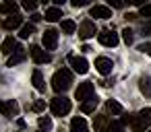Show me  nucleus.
Listing matches in <instances>:
<instances>
[{"label":"nucleus","mask_w":151,"mask_h":132,"mask_svg":"<svg viewBox=\"0 0 151 132\" xmlns=\"http://www.w3.org/2000/svg\"><path fill=\"white\" fill-rule=\"evenodd\" d=\"M95 33H97V29H95V23L93 21H83L81 25H79V37L81 39H91V37H95Z\"/></svg>","instance_id":"nucleus-9"},{"label":"nucleus","mask_w":151,"mask_h":132,"mask_svg":"<svg viewBox=\"0 0 151 132\" xmlns=\"http://www.w3.org/2000/svg\"><path fill=\"white\" fill-rule=\"evenodd\" d=\"M29 54H31V58H33V62H35V64H46V62H50V60H52L50 52L42 50L40 46H31V48H29Z\"/></svg>","instance_id":"nucleus-8"},{"label":"nucleus","mask_w":151,"mask_h":132,"mask_svg":"<svg viewBox=\"0 0 151 132\" xmlns=\"http://www.w3.org/2000/svg\"><path fill=\"white\" fill-rule=\"evenodd\" d=\"M31 81H33V87H35L40 93H44V91H46V83H44V76H42V72H40V70H33Z\"/></svg>","instance_id":"nucleus-18"},{"label":"nucleus","mask_w":151,"mask_h":132,"mask_svg":"<svg viewBox=\"0 0 151 132\" xmlns=\"http://www.w3.org/2000/svg\"><path fill=\"white\" fill-rule=\"evenodd\" d=\"M25 58H27V52H25V48L17 46V50H15V52H13V56L9 58L6 66H17V64H21V62H23Z\"/></svg>","instance_id":"nucleus-13"},{"label":"nucleus","mask_w":151,"mask_h":132,"mask_svg":"<svg viewBox=\"0 0 151 132\" xmlns=\"http://www.w3.org/2000/svg\"><path fill=\"white\" fill-rule=\"evenodd\" d=\"M139 89L145 97H151V76H141L139 81Z\"/></svg>","instance_id":"nucleus-20"},{"label":"nucleus","mask_w":151,"mask_h":132,"mask_svg":"<svg viewBox=\"0 0 151 132\" xmlns=\"http://www.w3.org/2000/svg\"><path fill=\"white\" fill-rule=\"evenodd\" d=\"M122 39H124V44H126V46H130V44H132V39H134V31H132V29H128V27H126V29H122Z\"/></svg>","instance_id":"nucleus-28"},{"label":"nucleus","mask_w":151,"mask_h":132,"mask_svg":"<svg viewBox=\"0 0 151 132\" xmlns=\"http://www.w3.org/2000/svg\"><path fill=\"white\" fill-rule=\"evenodd\" d=\"M0 13H2V15H17V4L15 2H2V4H0Z\"/></svg>","instance_id":"nucleus-22"},{"label":"nucleus","mask_w":151,"mask_h":132,"mask_svg":"<svg viewBox=\"0 0 151 132\" xmlns=\"http://www.w3.org/2000/svg\"><path fill=\"white\" fill-rule=\"evenodd\" d=\"M31 109H33V111H37V113H40V111H44V109H46V101H44V99H37V101L31 105Z\"/></svg>","instance_id":"nucleus-29"},{"label":"nucleus","mask_w":151,"mask_h":132,"mask_svg":"<svg viewBox=\"0 0 151 132\" xmlns=\"http://www.w3.org/2000/svg\"><path fill=\"white\" fill-rule=\"evenodd\" d=\"M68 62H70V66L75 68V72H79V74H85V72L89 70V62H87L83 56H68Z\"/></svg>","instance_id":"nucleus-10"},{"label":"nucleus","mask_w":151,"mask_h":132,"mask_svg":"<svg viewBox=\"0 0 151 132\" xmlns=\"http://www.w3.org/2000/svg\"><path fill=\"white\" fill-rule=\"evenodd\" d=\"M122 124H128L132 132H145L151 124V109H143L139 113H128L122 118Z\"/></svg>","instance_id":"nucleus-1"},{"label":"nucleus","mask_w":151,"mask_h":132,"mask_svg":"<svg viewBox=\"0 0 151 132\" xmlns=\"http://www.w3.org/2000/svg\"><path fill=\"white\" fill-rule=\"evenodd\" d=\"M91 17H95V19H110L112 11L108 6H104V4H95V6H91Z\"/></svg>","instance_id":"nucleus-14"},{"label":"nucleus","mask_w":151,"mask_h":132,"mask_svg":"<svg viewBox=\"0 0 151 132\" xmlns=\"http://www.w3.org/2000/svg\"><path fill=\"white\" fill-rule=\"evenodd\" d=\"M106 109H108L110 113H114V116H120V113L124 111V107H122L118 101H114V99H110V101L106 103Z\"/></svg>","instance_id":"nucleus-21"},{"label":"nucleus","mask_w":151,"mask_h":132,"mask_svg":"<svg viewBox=\"0 0 151 132\" xmlns=\"http://www.w3.org/2000/svg\"><path fill=\"white\" fill-rule=\"evenodd\" d=\"M37 126H40V130L44 132H48V130H52V118L50 116H40V120H37Z\"/></svg>","instance_id":"nucleus-26"},{"label":"nucleus","mask_w":151,"mask_h":132,"mask_svg":"<svg viewBox=\"0 0 151 132\" xmlns=\"http://www.w3.org/2000/svg\"><path fill=\"white\" fill-rule=\"evenodd\" d=\"M149 132H151V130H149Z\"/></svg>","instance_id":"nucleus-38"},{"label":"nucleus","mask_w":151,"mask_h":132,"mask_svg":"<svg viewBox=\"0 0 151 132\" xmlns=\"http://www.w3.org/2000/svg\"><path fill=\"white\" fill-rule=\"evenodd\" d=\"M17 46H19V44H17V39H15V37L11 35V37H6V39L2 41V48H0V52L9 56V54H13V52L17 50Z\"/></svg>","instance_id":"nucleus-16"},{"label":"nucleus","mask_w":151,"mask_h":132,"mask_svg":"<svg viewBox=\"0 0 151 132\" xmlns=\"http://www.w3.org/2000/svg\"><path fill=\"white\" fill-rule=\"evenodd\" d=\"M0 113L6 116V118H17L19 116V103L15 99H6V101L0 99Z\"/></svg>","instance_id":"nucleus-6"},{"label":"nucleus","mask_w":151,"mask_h":132,"mask_svg":"<svg viewBox=\"0 0 151 132\" xmlns=\"http://www.w3.org/2000/svg\"><path fill=\"white\" fill-rule=\"evenodd\" d=\"M141 17L151 19V4H143V6H141Z\"/></svg>","instance_id":"nucleus-32"},{"label":"nucleus","mask_w":151,"mask_h":132,"mask_svg":"<svg viewBox=\"0 0 151 132\" xmlns=\"http://www.w3.org/2000/svg\"><path fill=\"white\" fill-rule=\"evenodd\" d=\"M70 132H89L85 118H73L70 120Z\"/></svg>","instance_id":"nucleus-15"},{"label":"nucleus","mask_w":151,"mask_h":132,"mask_svg":"<svg viewBox=\"0 0 151 132\" xmlns=\"http://www.w3.org/2000/svg\"><path fill=\"white\" fill-rule=\"evenodd\" d=\"M42 19H44V17H42L40 13H33V15H31V21H33V23H37V21H42Z\"/></svg>","instance_id":"nucleus-36"},{"label":"nucleus","mask_w":151,"mask_h":132,"mask_svg":"<svg viewBox=\"0 0 151 132\" xmlns=\"http://www.w3.org/2000/svg\"><path fill=\"white\" fill-rule=\"evenodd\" d=\"M141 31H143V35H151V23H143Z\"/></svg>","instance_id":"nucleus-34"},{"label":"nucleus","mask_w":151,"mask_h":132,"mask_svg":"<svg viewBox=\"0 0 151 132\" xmlns=\"http://www.w3.org/2000/svg\"><path fill=\"white\" fill-rule=\"evenodd\" d=\"M75 9H81V6H85V4H89V0H73L70 2Z\"/></svg>","instance_id":"nucleus-33"},{"label":"nucleus","mask_w":151,"mask_h":132,"mask_svg":"<svg viewBox=\"0 0 151 132\" xmlns=\"http://www.w3.org/2000/svg\"><path fill=\"white\" fill-rule=\"evenodd\" d=\"M93 93H95L93 83H81V85L77 87V91H75V97H77L81 103H85V101L93 99Z\"/></svg>","instance_id":"nucleus-4"},{"label":"nucleus","mask_w":151,"mask_h":132,"mask_svg":"<svg viewBox=\"0 0 151 132\" xmlns=\"http://www.w3.org/2000/svg\"><path fill=\"white\" fill-rule=\"evenodd\" d=\"M110 4H112V6H116V9H122V6H124L122 0H110Z\"/></svg>","instance_id":"nucleus-35"},{"label":"nucleus","mask_w":151,"mask_h":132,"mask_svg":"<svg viewBox=\"0 0 151 132\" xmlns=\"http://www.w3.org/2000/svg\"><path fill=\"white\" fill-rule=\"evenodd\" d=\"M50 109H52V113L54 116H68L70 113V109H73V103H70V99H66V97H54L52 99V103H50Z\"/></svg>","instance_id":"nucleus-3"},{"label":"nucleus","mask_w":151,"mask_h":132,"mask_svg":"<svg viewBox=\"0 0 151 132\" xmlns=\"http://www.w3.org/2000/svg\"><path fill=\"white\" fill-rule=\"evenodd\" d=\"M108 124H110L108 116H95V120H93V128H95V132H104V130L108 128Z\"/></svg>","instance_id":"nucleus-19"},{"label":"nucleus","mask_w":151,"mask_h":132,"mask_svg":"<svg viewBox=\"0 0 151 132\" xmlns=\"http://www.w3.org/2000/svg\"><path fill=\"white\" fill-rule=\"evenodd\" d=\"M2 27L9 29V31H11V29H17V27H23V17H21L19 13H17V15H9V17L2 21Z\"/></svg>","instance_id":"nucleus-12"},{"label":"nucleus","mask_w":151,"mask_h":132,"mask_svg":"<svg viewBox=\"0 0 151 132\" xmlns=\"http://www.w3.org/2000/svg\"><path fill=\"white\" fill-rule=\"evenodd\" d=\"M42 44H44L46 52L48 50H56V46H58V31L56 29H46L44 35H42Z\"/></svg>","instance_id":"nucleus-7"},{"label":"nucleus","mask_w":151,"mask_h":132,"mask_svg":"<svg viewBox=\"0 0 151 132\" xmlns=\"http://www.w3.org/2000/svg\"><path fill=\"white\" fill-rule=\"evenodd\" d=\"M97 39L101 46L106 48H116L118 46V33H114V29H104L97 33Z\"/></svg>","instance_id":"nucleus-5"},{"label":"nucleus","mask_w":151,"mask_h":132,"mask_svg":"<svg viewBox=\"0 0 151 132\" xmlns=\"http://www.w3.org/2000/svg\"><path fill=\"white\" fill-rule=\"evenodd\" d=\"M139 50H141L143 54L151 56V41H145V44H141V46H139Z\"/></svg>","instance_id":"nucleus-31"},{"label":"nucleus","mask_w":151,"mask_h":132,"mask_svg":"<svg viewBox=\"0 0 151 132\" xmlns=\"http://www.w3.org/2000/svg\"><path fill=\"white\" fill-rule=\"evenodd\" d=\"M60 17H62V11H60L58 6H52V9H48V11H46V15H44V19H46V21H50V23H56V21H60Z\"/></svg>","instance_id":"nucleus-17"},{"label":"nucleus","mask_w":151,"mask_h":132,"mask_svg":"<svg viewBox=\"0 0 151 132\" xmlns=\"http://www.w3.org/2000/svg\"><path fill=\"white\" fill-rule=\"evenodd\" d=\"M126 19H128V21H134V19H139V15H134V13H128V15H126Z\"/></svg>","instance_id":"nucleus-37"},{"label":"nucleus","mask_w":151,"mask_h":132,"mask_svg":"<svg viewBox=\"0 0 151 132\" xmlns=\"http://www.w3.org/2000/svg\"><path fill=\"white\" fill-rule=\"evenodd\" d=\"M33 33H35V25H33V23H27V25H23V27H21L19 37H21V39H27V37H31Z\"/></svg>","instance_id":"nucleus-24"},{"label":"nucleus","mask_w":151,"mask_h":132,"mask_svg":"<svg viewBox=\"0 0 151 132\" xmlns=\"http://www.w3.org/2000/svg\"><path fill=\"white\" fill-rule=\"evenodd\" d=\"M95 68H97V72L99 74H110L112 72V68H114V64H112V60L110 58H106V56H99V58H95Z\"/></svg>","instance_id":"nucleus-11"},{"label":"nucleus","mask_w":151,"mask_h":132,"mask_svg":"<svg viewBox=\"0 0 151 132\" xmlns=\"http://www.w3.org/2000/svg\"><path fill=\"white\" fill-rule=\"evenodd\" d=\"M62 33H66V35H73L75 31H77V23L75 21H70V19H66V21H62Z\"/></svg>","instance_id":"nucleus-23"},{"label":"nucleus","mask_w":151,"mask_h":132,"mask_svg":"<svg viewBox=\"0 0 151 132\" xmlns=\"http://www.w3.org/2000/svg\"><path fill=\"white\" fill-rule=\"evenodd\" d=\"M23 9L25 11H35L37 9V2H35V0H23Z\"/></svg>","instance_id":"nucleus-30"},{"label":"nucleus","mask_w":151,"mask_h":132,"mask_svg":"<svg viewBox=\"0 0 151 132\" xmlns=\"http://www.w3.org/2000/svg\"><path fill=\"white\" fill-rule=\"evenodd\" d=\"M70 85H73V72H70L68 68H60V70L54 72V76H52V89H54L56 93L68 91Z\"/></svg>","instance_id":"nucleus-2"},{"label":"nucleus","mask_w":151,"mask_h":132,"mask_svg":"<svg viewBox=\"0 0 151 132\" xmlns=\"http://www.w3.org/2000/svg\"><path fill=\"white\" fill-rule=\"evenodd\" d=\"M104 132H124V124L122 122H110Z\"/></svg>","instance_id":"nucleus-27"},{"label":"nucleus","mask_w":151,"mask_h":132,"mask_svg":"<svg viewBox=\"0 0 151 132\" xmlns=\"http://www.w3.org/2000/svg\"><path fill=\"white\" fill-rule=\"evenodd\" d=\"M95 107H97V97H93V99L81 103V111H83V113H91V111H95Z\"/></svg>","instance_id":"nucleus-25"}]
</instances>
